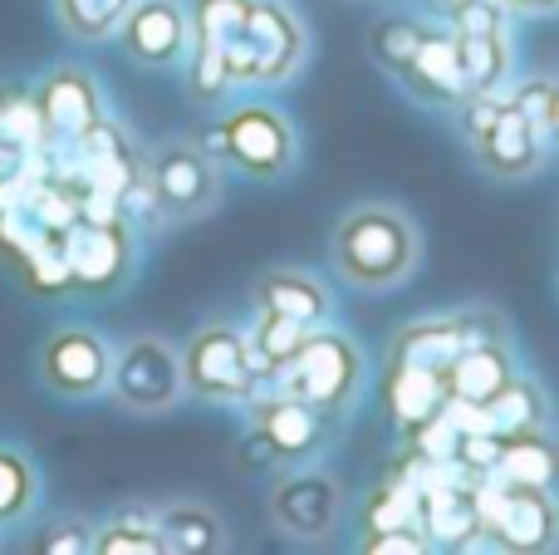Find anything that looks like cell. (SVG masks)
I'll return each mask as SVG.
<instances>
[{
    "mask_svg": "<svg viewBox=\"0 0 559 555\" xmlns=\"http://www.w3.org/2000/svg\"><path fill=\"white\" fill-rule=\"evenodd\" d=\"M202 143L226 173L246 177V182L271 187L299 167V123L261 94L222 104V114L202 128Z\"/></svg>",
    "mask_w": 559,
    "mask_h": 555,
    "instance_id": "obj_3",
    "label": "cell"
},
{
    "mask_svg": "<svg viewBox=\"0 0 559 555\" xmlns=\"http://www.w3.org/2000/svg\"><path fill=\"white\" fill-rule=\"evenodd\" d=\"M462 324H456V310L452 315H423V320H407L403 330H393L388 340L383 359L388 364H413V369H432V374H447L452 359L462 354Z\"/></svg>",
    "mask_w": 559,
    "mask_h": 555,
    "instance_id": "obj_22",
    "label": "cell"
},
{
    "mask_svg": "<svg viewBox=\"0 0 559 555\" xmlns=\"http://www.w3.org/2000/svg\"><path fill=\"white\" fill-rule=\"evenodd\" d=\"M515 20H545V15H559V0H506Z\"/></svg>",
    "mask_w": 559,
    "mask_h": 555,
    "instance_id": "obj_37",
    "label": "cell"
},
{
    "mask_svg": "<svg viewBox=\"0 0 559 555\" xmlns=\"http://www.w3.org/2000/svg\"><path fill=\"white\" fill-rule=\"evenodd\" d=\"M251 305L255 310L289 315L299 324H324L334 320V291L305 265H271L251 281Z\"/></svg>",
    "mask_w": 559,
    "mask_h": 555,
    "instance_id": "obj_18",
    "label": "cell"
},
{
    "mask_svg": "<svg viewBox=\"0 0 559 555\" xmlns=\"http://www.w3.org/2000/svg\"><path fill=\"white\" fill-rule=\"evenodd\" d=\"M358 551H368V555H427L437 546L423 527H397V531H373V536H364Z\"/></svg>",
    "mask_w": 559,
    "mask_h": 555,
    "instance_id": "obj_35",
    "label": "cell"
},
{
    "mask_svg": "<svg viewBox=\"0 0 559 555\" xmlns=\"http://www.w3.org/2000/svg\"><path fill=\"white\" fill-rule=\"evenodd\" d=\"M255 0H187L192 10V49H216L226 55L231 39L246 29Z\"/></svg>",
    "mask_w": 559,
    "mask_h": 555,
    "instance_id": "obj_31",
    "label": "cell"
},
{
    "mask_svg": "<svg viewBox=\"0 0 559 555\" xmlns=\"http://www.w3.org/2000/svg\"><path fill=\"white\" fill-rule=\"evenodd\" d=\"M456 324H462L466 344H506V350H515V330L496 305H466V310H456Z\"/></svg>",
    "mask_w": 559,
    "mask_h": 555,
    "instance_id": "obj_34",
    "label": "cell"
},
{
    "mask_svg": "<svg viewBox=\"0 0 559 555\" xmlns=\"http://www.w3.org/2000/svg\"><path fill=\"white\" fill-rule=\"evenodd\" d=\"M358 521H364V536H373V531H397V527H423V507H417L413 487H403L397 477H383L364 497Z\"/></svg>",
    "mask_w": 559,
    "mask_h": 555,
    "instance_id": "obj_32",
    "label": "cell"
},
{
    "mask_svg": "<svg viewBox=\"0 0 559 555\" xmlns=\"http://www.w3.org/2000/svg\"><path fill=\"white\" fill-rule=\"evenodd\" d=\"M271 389L289 393V399H305L309 409L344 423L368 393V354L344 324L334 320L309 324L299 350L280 364Z\"/></svg>",
    "mask_w": 559,
    "mask_h": 555,
    "instance_id": "obj_4",
    "label": "cell"
},
{
    "mask_svg": "<svg viewBox=\"0 0 559 555\" xmlns=\"http://www.w3.org/2000/svg\"><path fill=\"white\" fill-rule=\"evenodd\" d=\"M550 143L559 147V74H555V104H550Z\"/></svg>",
    "mask_w": 559,
    "mask_h": 555,
    "instance_id": "obj_38",
    "label": "cell"
},
{
    "mask_svg": "<svg viewBox=\"0 0 559 555\" xmlns=\"http://www.w3.org/2000/svg\"><path fill=\"white\" fill-rule=\"evenodd\" d=\"M466 94H491L515 79V35H456Z\"/></svg>",
    "mask_w": 559,
    "mask_h": 555,
    "instance_id": "obj_27",
    "label": "cell"
},
{
    "mask_svg": "<svg viewBox=\"0 0 559 555\" xmlns=\"http://www.w3.org/2000/svg\"><path fill=\"white\" fill-rule=\"evenodd\" d=\"M182 383L187 399L212 409H246L255 393H265V379L251 359L246 324L206 320L182 340Z\"/></svg>",
    "mask_w": 559,
    "mask_h": 555,
    "instance_id": "obj_6",
    "label": "cell"
},
{
    "mask_svg": "<svg viewBox=\"0 0 559 555\" xmlns=\"http://www.w3.org/2000/svg\"><path fill=\"white\" fill-rule=\"evenodd\" d=\"M486 409V428L511 438V433H540V428H555V399L535 374H525L521 364L511 369V379L481 403Z\"/></svg>",
    "mask_w": 559,
    "mask_h": 555,
    "instance_id": "obj_21",
    "label": "cell"
},
{
    "mask_svg": "<svg viewBox=\"0 0 559 555\" xmlns=\"http://www.w3.org/2000/svg\"><path fill=\"white\" fill-rule=\"evenodd\" d=\"M59 251H64V265H69V291L118 295L138 271V226L123 212L74 216L59 232Z\"/></svg>",
    "mask_w": 559,
    "mask_h": 555,
    "instance_id": "obj_8",
    "label": "cell"
},
{
    "mask_svg": "<svg viewBox=\"0 0 559 555\" xmlns=\"http://www.w3.org/2000/svg\"><path fill=\"white\" fill-rule=\"evenodd\" d=\"M108 393L123 413L138 418H157L173 413L187 399L182 383V344L167 334H128L114 344V374H108Z\"/></svg>",
    "mask_w": 559,
    "mask_h": 555,
    "instance_id": "obj_9",
    "label": "cell"
},
{
    "mask_svg": "<svg viewBox=\"0 0 559 555\" xmlns=\"http://www.w3.org/2000/svg\"><path fill=\"white\" fill-rule=\"evenodd\" d=\"M378 403H383L388 423L397 438H407L413 428H423L427 418L447 409V383L432 369H413V364H388L378 374Z\"/></svg>",
    "mask_w": 559,
    "mask_h": 555,
    "instance_id": "obj_19",
    "label": "cell"
},
{
    "mask_svg": "<svg viewBox=\"0 0 559 555\" xmlns=\"http://www.w3.org/2000/svg\"><path fill=\"white\" fill-rule=\"evenodd\" d=\"M271 521L280 536L299 541V546H314L329 541L344 521V482L324 468V462H295V468H280L271 482Z\"/></svg>",
    "mask_w": 559,
    "mask_h": 555,
    "instance_id": "obj_12",
    "label": "cell"
},
{
    "mask_svg": "<svg viewBox=\"0 0 559 555\" xmlns=\"http://www.w3.org/2000/svg\"><path fill=\"white\" fill-rule=\"evenodd\" d=\"M118 49L138 69L173 74L192 55V10L187 0H133L128 20L118 25Z\"/></svg>",
    "mask_w": 559,
    "mask_h": 555,
    "instance_id": "obj_13",
    "label": "cell"
},
{
    "mask_svg": "<svg viewBox=\"0 0 559 555\" xmlns=\"http://www.w3.org/2000/svg\"><path fill=\"white\" fill-rule=\"evenodd\" d=\"M393 84L413 98L417 108H437V114H456L466 98V74H462V49H456V29L447 20H432L427 39L417 55L393 74Z\"/></svg>",
    "mask_w": 559,
    "mask_h": 555,
    "instance_id": "obj_16",
    "label": "cell"
},
{
    "mask_svg": "<svg viewBox=\"0 0 559 555\" xmlns=\"http://www.w3.org/2000/svg\"><path fill=\"white\" fill-rule=\"evenodd\" d=\"M309 55H314V35L295 0H255L246 29L226 49V69L236 94H265L295 84Z\"/></svg>",
    "mask_w": 559,
    "mask_h": 555,
    "instance_id": "obj_5",
    "label": "cell"
},
{
    "mask_svg": "<svg viewBox=\"0 0 559 555\" xmlns=\"http://www.w3.org/2000/svg\"><path fill=\"white\" fill-rule=\"evenodd\" d=\"M305 330L309 324L289 320V315H275V310H255L251 315V324H246V344H251V359H255V369H261L265 389H271V379L280 374V364L299 350Z\"/></svg>",
    "mask_w": 559,
    "mask_h": 555,
    "instance_id": "obj_29",
    "label": "cell"
},
{
    "mask_svg": "<svg viewBox=\"0 0 559 555\" xmlns=\"http://www.w3.org/2000/svg\"><path fill=\"white\" fill-rule=\"evenodd\" d=\"M496 477L521 482V487H540L559 497V433H511L501 438V458H496Z\"/></svg>",
    "mask_w": 559,
    "mask_h": 555,
    "instance_id": "obj_23",
    "label": "cell"
},
{
    "mask_svg": "<svg viewBox=\"0 0 559 555\" xmlns=\"http://www.w3.org/2000/svg\"><path fill=\"white\" fill-rule=\"evenodd\" d=\"M423 265V226L397 202H354L329 226V271L364 295L407 285Z\"/></svg>",
    "mask_w": 559,
    "mask_h": 555,
    "instance_id": "obj_2",
    "label": "cell"
},
{
    "mask_svg": "<svg viewBox=\"0 0 559 555\" xmlns=\"http://www.w3.org/2000/svg\"><path fill=\"white\" fill-rule=\"evenodd\" d=\"M246 409H251V428L271 442L285 468H295V462H319L338 433V423L329 418V413L309 409L305 399H289V393H280V389L255 393Z\"/></svg>",
    "mask_w": 559,
    "mask_h": 555,
    "instance_id": "obj_14",
    "label": "cell"
},
{
    "mask_svg": "<svg viewBox=\"0 0 559 555\" xmlns=\"http://www.w3.org/2000/svg\"><path fill=\"white\" fill-rule=\"evenodd\" d=\"M108 374H114V340L94 324H55L35 350V379L49 399L88 403L108 393Z\"/></svg>",
    "mask_w": 559,
    "mask_h": 555,
    "instance_id": "obj_11",
    "label": "cell"
},
{
    "mask_svg": "<svg viewBox=\"0 0 559 555\" xmlns=\"http://www.w3.org/2000/svg\"><path fill=\"white\" fill-rule=\"evenodd\" d=\"M476 501H481V536L496 551L515 555H545L559 551V497L540 487H521L506 477H476Z\"/></svg>",
    "mask_w": 559,
    "mask_h": 555,
    "instance_id": "obj_10",
    "label": "cell"
},
{
    "mask_svg": "<svg viewBox=\"0 0 559 555\" xmlns=\"http://www.w3.org/2000/svg\"><path fill=\"white\" fill-rule=\"evenodd\" d=\"M157 531H163L167 555H222L231 551V531H226L222 511L206 507L197 497L157 501Z\"/></svg>",
    "mask_w": 559,
    "mask_h": 555,
    "instance_id": "obj_20",
    "label": "cell"
},
{
    "mask_svg": "<svg viewBox=\"0 0 559 555\" xmlns=\"http://www.w3.org/2000/svg\"><path fill=\"white\" fill-rule=\"evenodd\" d=\"M515 350L506 344H462V354L452 359V369L442 374L447 383V399H462V403H486L515 369Z\"/></svg>",
    "mask_w": 559,
    "mask_h": 555,
    "instance_id": "obj_24",
    "label": "cell"
},
{
    "mask_svg": "<svg viewBox=\"0 0 559 555\" xmlns=\"http://www.w3.org/2000/svg\"><path fill=\"white\" fill-rule=\"evenodd\" d=\"M35 551L45 555H94V527L84 517H59L35 531Z\"/></svg>",
    "mask_w": 559,
    "mask_h": 555,
    "instance_id": "obj_33",
    "label": "cell"
},
{
    "mask_svg": "<svg viewBox=\"0 0 559 555\" xmlns=\"http://www.w3.org/2000/svg\"><path fill=\"white\" fill-rule=\"evenodd\" d=\"M94 555H167L157 511L147 501H128L94 527Z\"/></svg>",
    "mask_w": 559,
    "mask_h": 555,
    "instance_id": "obj_25",
    "label": "cell"
},
{
    "mask_svg": "<svg viewBox=\"0 0 559 555\" xmlns=\"http://www.w3.org/2000/svg\"><path fill=\"white\" fill-rule=\"evenodd\" d=\"M74 163H79V187H94V192H108L118 202V192L143 177V147L128 138V128L118 123L114 114L98 128H88L84 138H74Z\"/></svg>",
    "mask_w": 559,
    "mask_h": 555,
    "instance_id": "obj_17",
    "label": "cell"
},
{
    "mask_svg": "<svg viewBox=\"0 0 559 555\" xmlns=\"http://www.w3.org/2000/svg\"><path fill=\"white\" fill-rule=\"evenodd\" d=\"M427 29H432V15H423V10H388V15H378L373 25H368V59L393 79L397 69L417 55Z\"/></svg>",
    "mask_w": 559,
    "mask_h": 555,
    "instance_id": "obj_26",
    "label": "cell"
},
{
    "mask_svg": "<svg viewBox=\"0 0 559 555\" xmlns=\"http://www.w3.org/2000/svg\"><path fill=\"white\" fill-rule=\"evenodd\" d=\"M147 187L157 197L163 226H182L197 216L216 212L226 192V167L206 153L202 138H163L157 147L143 153Z\"/></svg>",
    "mask_w": 559,
    "mask_h": 555,
    "instance_id": "obj_7",
    "label": "cell"
},
{
    "mask_svg": "<svg viewBox=\"0 0 559 555\" xmlns=\"http://www.w3.org/2000/svg\"><path fill=\"white\" fill-rule=\"evenodd\" d=\"M29 94H35L39 118H45L55 143H74V138H84L88 128H98L108 118L104 84L84 64H49L29 84Z\"/></svg>",
    "mask_w": 559,
    "mask_h": 555,
    "instance_id": "obj_15",
    "label": "cell"
},
{
    "mask_svg": "<svg viewBox=\"0 0 559 555\" xmlns=\"http://www.w3.org/2000/svg\"><path fill=\"white\" fill-rule=\"evenodd\" d=\"M236 468L241 472H280L285 462L275 458V448L261 438L255 428H246V438H241V448H236Z\"/></svg>",
    "mask_w": 559,
    "mask_h": 555,
    "instance_id": "obj_36",
    "label": "cell"
},
{
    "mask_svg": "<svg viewBox=\"0 0 559 555\" xmlns=\"http://www.w3.org/2000/svg\"><path fill=\"white\" fill-rule=\"evenodd\" d=\"M39 492H45V482H39L35 458L10 448V442H0V531L35 517Z\"/></svg>",
    "mask_w": 559,
    "mask_h": 555,
    "instance_id": "obj_28",
    "label": "cell"
},
{
    "mask_svg": "<svg viewBox=\"0 0 559 555\" xmlns=\"http://www.w3.org/2000/svg\"><path fill=\"white\" fill-rule=\"evenodd\" d=\"M49 5H55V20L69 39L104 45V39H118V25L128 20L133 0H49Z\"/></svg>",
    "mask_w": 559,
    "mask_h": 555,
    "instance_id": "obj_30",
    "label": "cell"
},
{
    "mask_svg": "<svg viewBox=\"0 0 559 555\" xmlns=\"http://www.w3.org/2000/svg\"><path fill=\"white\" fill-rule=\"evenodd\" d=\"M550 104L555 74H515L506 88L466 94L456 104V128L476 167L496 182H525L550 163Z\"/></svg>",
    "mask_w": 559,
    "mask_h": 555,
    "instance_id": "obj_1",
    "label": "cell"
}]
</instances>
